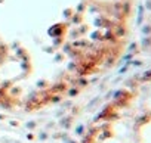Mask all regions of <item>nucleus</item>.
<instances>
[{"mask_svg": "<svg viewBox=\"0 0 151 143\" xmlns=\"http://www.w3.org/2000/svg\"><path fill=\"white\" fill-rule=\"evenodd\" d=\"M127 0H0V106L39 111L82 90L117 50Z\"/></svg>", "mask_w": 151, "mask_h": 143, "instance_id": "1", "label": "nucleus"}]
</instances>
